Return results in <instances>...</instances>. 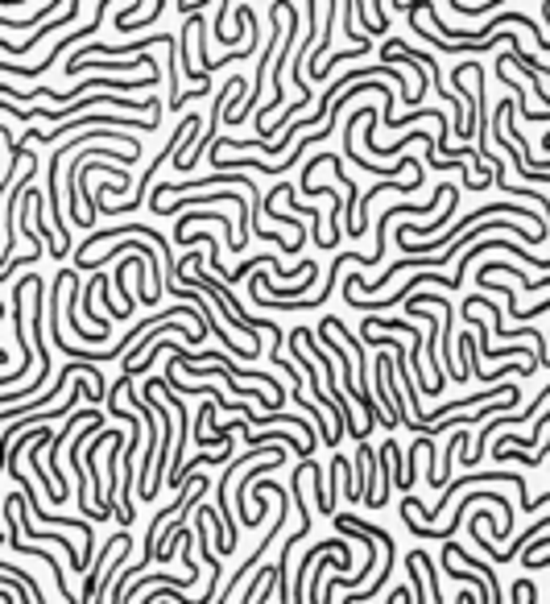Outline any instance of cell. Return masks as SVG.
Returning a JSON list of instances; mask_svg holds the SVG:
<instances>
[{
	"instance_id": "cell-1",
	"label": "cell",
	"mask_w": 550,
	"mask_h": 604,
	"mask_svg": "<svg viewBox=\"0 0 550 604\" xmlns=\"http://www.w3.org/2000/svg\"><path fill=\"white\" fill-rule=\"evenodd\" d=\"M480 501H488V505H496V509H501V526H496L493 534H496V539H509V534H513V505H509L505 496H496L493 488H476L472 496H464V501L455 505V518H451V526H447V530H426L418 518H414V509H406V505H401V518H406V526H410L414 534H418V539L455 542V526H460V518H464V513H468V509H472V505H480Z\"/></svg>"
},
{
	"instance_id": "cell-2",
	"label": "cell",
	"mask_w": 550,
	"mask_h": 604,
	"mask_svg": "<svg viewBox=\"0 0 550 604\" xmlns=\"http://www.w3.org/2000/svg\"><path fill=\"white\" fill-rule=\"evenodd\" d=\"M485 480H505V485H513V488H518V493H521V509L529 505L526 480H521L518 472H488V476H485V472H472V476H460V480H451V485L443 488L439 505H434V509H422V522H434V518H439V513H443V509L451 505V496H455V493H464V488H472V485H485Z\"/></svg>"
},
{
	"instance_id": "cell-3",
	"label": "cell",
	"mask_w": 550,
	"mask_h": 604,
	"mask_svg": "<svg viewBox=\"0 0 550 604\" xmlns=\"http://www.w3.org/2000/svg\"><path fill=\"white\" fill-rule=\"evenodd\" d=\"M286 38V25H281V9L273 4V33H270V46H265V55H261V66H270V58H273V42H281ZM261 79H265V71H257V83H253V91H248V99L240 104L236 112H228V120L232 125H240V120H248L253 112H257V99H261Z\"/></svg>"
},
{
	"instance_id": "cell-4",
	"label": "cell",
	"mask_w": 550,
	"mask_h": 604,
	"mask_svg": "<svg viewBox=\"0 0 550 604\" xmlns=\"http://www.w3.org/2000/svg\"><path fill=\"white\" fill-rule=\"evenodd\" d=\"M13 4H30V0H0V9H13Z\"/></svg>"
}]
</instances>
